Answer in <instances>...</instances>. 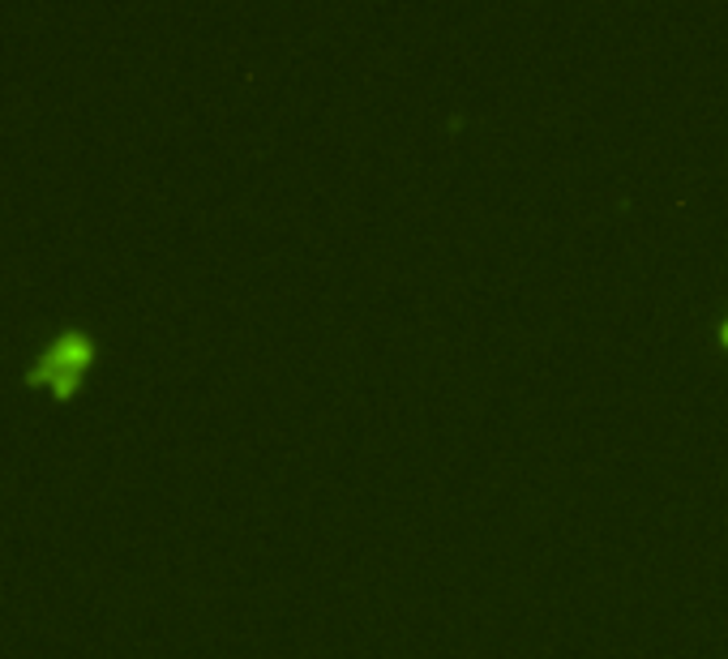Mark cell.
<instances>
[{
  "instance_id": "1",
  "label": "cell",
  "mask_w": 728,
  "mask_h": 659,
  "mask_svg": "<svg viewBox=\"0 0 728 659\" xmlns=\"http://www.w3.org/2000/svg\"><path fill=\"white\" fill-rule=\"evenodd\" d=\"M95 356H100V343L91 330L61 326L43 343V352L22 368V386H48L56 398H69Z\"/></svg>"
},
{
  "instance_id": "2",
  "label": "cell",
  "mask_w": 728,
  "mask_h": 659,
  "mask_svg": "<svg viewBox=\"0 0 728 659\" xmlns=\"http://www.w3.org/2000/svg\"><path fill=\"white\" fill-rule=\"evenodd\" d=\"M711 334H716V347H720V352H728V313H725V317H716V330H711Z\"/></svg>"
}]
</instances>
